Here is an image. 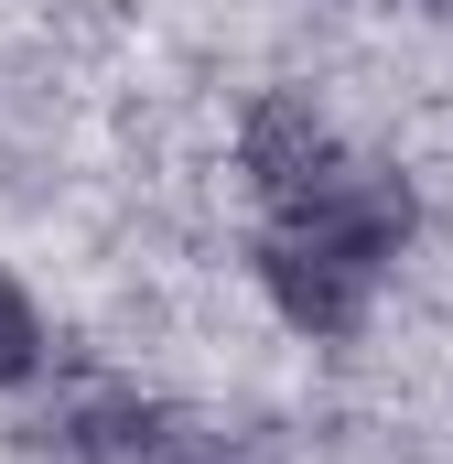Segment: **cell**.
<instances>
[{
    "label": "cell",
    "instance_id": "6da1fadb",
    "mask_svg": "<svg viewBox=\"0 0 453 464\" xmlns=\"http://www.w3.org/2000/svg\"><path fill=\"white\" fill-rule=\"evenodd\" d=\"M410 237H421L410 173L378 162V151H345L303 206H270L259 217L248 270H259V292H270V314L292 335L345 346V335H367V314H378V292H389V270H400Z\"/></svg>",
    "mask_w": 453,
    "mask_h": 464
},
{
    "label": "cell",
    "instance_id": "7a4b0ae2",
    "mask_svg": "<svg viewBox=\"0 0 453 464\" xmlns=\"http://www.w3.org/2000/svg\"><path fill=\"white\" fill-rule=\"evenodd\" d=\"M345 151H356V140L335 130V109H324L313 87H259V98L237 109V173H248L259 217H270V206H303Z\"/></svg>",
    "mask_w": 453,
    "mask_h": 464
},
{
    "label": "cell",
    "instance_id": "3957f363",
    "mask_svg": "<svg viewBox=\"0 0 453 464\" xmlns=\"http://www.w3.org/2000/svg\"><path fill=\"white\" fill-rule=\"evenodd\" d=\"M43 367H54V324H43V303H33L22 281H0V400L33 389Z\"/></svg>",
    "mask_w": 453,
    "mask_h": 464
},
{
    "label": "cell",
    "instance_id": "277c9868",
    "mask_svg": "<svg viewBox=\"0 0 453 464\" xmlns=\"http://www.w3.org/2000/svg\"><path fill=\"white\" fill-rule=\"evenodd\" d=\"M421 11H443V22H453V0H421Z\"/></svg>",
    "mask_w": 453,
    "mask_h": 464
}]
</instances>
